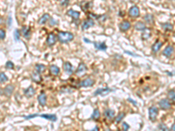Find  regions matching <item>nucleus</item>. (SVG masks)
I'll list each match as a JSON object with an SVG mask.
<instances>
[{
    "label": "nucleus",
    "mask_w": 175,
    "mask_h": 131,
    "mask_svg": "<svg viewBox=\"0 0 175 131\" xmlns=\"http://www.w3.org/2000/svg\"><path fill=\"white\" fill-rule=\"evenodd\" d=\"M58 39L60 43H68L74 39V34L69 32H60L58 33Z\"/></svg>",
    "instance_id": "1"
},
{
    "label": "nucleus",
    "mask_w": 175,
    "mask_h": 131,
    "mask_svg": "<svg viewBox=\"0 0 175 131\" xmlns=\"http://www.w3.org/2000/svg\"><path fill=\"white\" fill-rule=\"evenodd\" d=\"M158 115V108L155 106H152L149 108V119L152 121H155L157 119V116Z\"/></svg>",
    "instance_id": "2"
},
{
    "label": "nucleus",
    "mask_w": 175,
    "mask_h": 131,
    "mask_svg": "<svg viewBox=\"0 0 175 131\" xmlns=\"http://www.w3.org/2000/svg\"><path fill=\"white\" fill-rule=\"evenodd\" d=\"M158 106H159V108L162 110H168L171 108L172 104L171 102H170V100H167V99H162L158 102Z\"/></svg>",
    "instance_id": "3"
},
{
    "label": "nucleus",
    "mask_w": 175,
    "mask_h": 131,
    "mask_svg": "<svg viewBox=\"0 0 175 131\" xmlns=\"http://www.w3.org/2000/svg\"><path fill=\"white\" fill-rule=\"evenodd\" d=\"M57 39L58 37H56V35L54 33H49V35L47 36V39H46V44H47V46H53L54 45H55V43L57 42Z\"/></svg>",
    "instance_id": "4"
},
{
    "label": "nucleus",
    "mask_w": 175,
    "mask_h": 131,
    "mask_svg": "<svg viewBox=\"0 0 175 131\" xmlns=\"http://www.w3.org/2000/svg\"><path fill=\"white\" fill-rule=\"evenodd\" d=\"M95 84V81L91 78H87V79L83 80L80 82L79 86L82 87H92Z\"/></svg>",
    "instance_id": "5"
},
{
    "label": "nucleus",
    "mask_w": 175,
    "mask_h": 131,
    "mask_svg": "<svg viewBox=\"0 0 175 131\" xmlns=\"http://www.w3.org/2000/svg\"><path fill=\"white\" fill-rule=\"evenodd\" d=\"M111 89L109 87H104V88H98L94 93V95H101V96H106V95L111 92Z\"/></svg>",
    "instance_id": "6"
},
{
    "label": "nucleus",
    "mask_w": 175,
    "mask_h": 131,
    "mask_svg": "<svg viewBox=\"0 0 175 131\" xmlns=\"http://www.w3.org/2000/svg\"><path fill=\"white\" fill-rule=\"evenodd\" d=\"M63 69L67 74H72L74 73V66L70 62L67 61V62H64L63 64Z\"/></svg>",
    "instance_id": "7"
},
{
    "label": "nucleus",
    "mask_w": 175,
    "mask_h": 131,
    "mask_svg": "<svg viewBox=\"0 0 175 131\" xmlns=\"http://www.w3.org/2000/svg\"><path fill=\"white\" fill-rule=\"evenodd\" d=\"M88 70V67H87V66L85 65L83 62H81V63H80L79 66L77 67L76 71H75V73H76L77 75H82L83 73H85V72Z\"/></svg>",
    "instance_id": "8"
},
{
    "label": "nucleus",
    "mask_w": 175,
    "mask_h": 131,
    "mask_svg": "<svg viewBox=\"0 0 175 131\" xmlns=\"http://www.w3.org/2000/svg\"><path fill=\"white\" fill-rule=\"evenodd\" d=\"M140 12H139V8L137 6H132L129 10V15L132 17H137L139 16Z\"/></svg>",
    "instance_id": "9"
},
{
    "label": "nucleus",
    "mask_w": 175,
    "mask_h": 131,
    "mask_svg": "<svg viewBox=\"0 0 175 131\" xmlns=\"http://www.w3.org/2000/svg\"><path fill=\"white\" fill-rule=\"evenodd\" d=\"M94 24H95L94 20L91 19V18H88V19H86L82 23L81 28H82V30H88L89 29L90 27H92L93 25H94Z\"/></svg>",
    "instance_id": "10"
},
{
    "label": "nucleus",
    "mask_w": 175,
    "mask_h": 131,
    "mask_svg": "<svg viewBox=\"0 0 175 131\" xmlns=\"http://www.w3.org/2000/svg\"><path fill=\"white\" fill-rule=\"evenodd\" d=\"M31 78H32V80L36 83H39L42 81V77H41V75H40V73H39V72L36 71V70L32 73Z\"/></svg>",
    "instance_id": "11"
},
{
    "label": "nucleus",
    "mask_w": 175,
    "mask_h": 131,
    "mask_svg": "<svg viewBox=\"0 0 175 131\" xmlns=\"http://www.w3.org/2000/svg\"><path fill=\"white\" fill-rule=\"evenodd\" d=\"M24 93H25V95L27 97V98H31V97H33V95H35L36 91H35V88L33 87V86H30L28 88H26L25 91H24Z\"/></svg>",
    "instance_id": "12"
},
{
    "label": "nucleus",
    "mask_w": 175,
    "mask_h": 131,
    "mask_svg": "<svg viewBox=\"0 0 175 131\" xmlns=\"http://www.w3.org/2000/svg\"><path fill=\"white\" fill-rule=\"evenodd\" d=\"M38 101L39 103V105L42 107L46 106V95L44 92H41L40 95L38 96Z\"/></svg>",
    "instance_id": "13"
},
{
    "label": "nucleus",
    "mask_w": 175,
    "mask_h": 131,
    "mask_svg": "<svg viewBox=\"0 0 175 131\" xmlns=\"http://www.w3.org/2000/svg\"><path fill=\"white\" fill-rule=\"evenodd\" d=\"M104 116H105V118L107 120H112L115 117V111L108 108V109H106L104 111Z\"/></svg>",
    "instance_id": "14"
},
{
    "label": "nucleus",
    "mask_w": 175,
    "mask_h": 131,
    "mask_svg": "<svg viewBox=\"0 0 175 131\" xmlns=\"http://www.w3.org/2000/svg\"><path fill=\"white\" fill-rule=\"evenodd\" d=\"M119 28L122 32H126L131 28V23L129 21H123L122 23H120Z\"/></svg>",
    "instance_id": "15"
},
{
    "label": "nucleus",
    "mask_w": 175,
    "mask_h": 131,
    "mask_svg": "<svg viewBox=\"0 0 175 131\" xmlns=\"http://www.w3.org/2000/svg\"><path fill=\"white\" fill-rule=\"evenodd\" d=\"M13 91H14V86L13 85H8L4 87V95H5V96L10 97L12 95Z\"/></svg>",
    "instance_id": "16"
},
{
    "label": "nucleus",
    "mask_w": 175,
    "mask_h": 131,
    "mask_svg": "<svg viewBox=\"0 0 175 131\" xmlns=\"http://www.w3.org/2000/svg\"><path fill=\"white\" fill-rule=\"evenodd\" d=\"M162 46H163V43L160 42V41H156V42L152 45V51L154 52V53H156V52H158V51L160 50V48L162 47Z\"/></svg>",
    "instance_id": "17"
},
{
    "label": "nucleus",
    "mask_w": 175,
    "mask_h": 131,
    "mask_svg": "<svg viewBox=\"0 0 175 131\" xmlns=\"http://www.w3.org/2000/svg\"><path fill=\"white\" fill-rule=\"evenodd\" d=\"M49 71H50L51 74H53V75H54V76L59 75V73H60V68L55 65H51L50 67H49Z\"/></svg>",
    "instance_id": "18"
},
{
    "label": "nucleus",
    "mask_w": 175,
    "mask_h": 131,
    "mask_svg": "<svg viewBox=\"0 0 175 131\" xmlns=\"http://www.w3.org/2000/svg\"><path fill=\"white\" fill-rule=\"evenodd\" d=\"M21 33H22V35H23L25 38L29 39V38H30V35H31V29H30V27L23 26L21 29Z\"/></svg>",
    "instance_id": "19"
},
{
    "label": "nucleus",
    "mask_w": 175,
    "mask_h": 131,
    "mask_svg": "<svg viewBox=\"0 0 175 131\" xmlns=\"http://www.w3.org/2000/svg\"><path fill=\"white\" fill-rule=\"evenodd\" d=\"M67 14L68 16H70V17H72L74 19H75V20H77L80 17V12H76V11H74V10H68L67 12Z\"/></svg>",
    "instance_id": "20"
},
{
    "label": "nucleus",
    "mask_w": 175,
    "mask_h": 131,
    "mask_svg": "<svg viewBox=\"0 0 175 131\" xmlns=\"http://www.w3.org/2000/svg\"><path fill=\"white\" fill-rule=\"evenodd\" d=\"M94 46L97 50L100 51H106L107 50V46L105 43H100V42H95Z\"/></svg>",
    "instance_id": "21"
},
{
    "label": "nucleus",
    "mask_w": 175,
    "mask_h": 131,
    "mask_svg": "<svg viewBox=\"0 0 175 131\" xmlns=\"http://www.w3.org/2000/svg\"><path fill=\"white\" fill-rule=\"evenodd\" d=\"M173 47L172 46H168L163 51V55H165L166 57H170L173 54Z\"/></svg>",
    "instance_id": "22"
},
{
    "label": "nucleus",
    "mask_w": 175,
    "mask_h": 131,
    "mask_svg": "<svg viewBox=\"0 0 175 131\" xmlns=\"http://www.w3.org/2000/svg\"><path fill=\"white\" fill-rule=\"evenodd\" d=\"M39 116L42 118H45L46 120H49V121H57V117H56L55 115H49V114H43V115H39Z\"/></svg>",
    "instance_id": "23"
},
{
    "label": "nucleus",
    "mask_w": 175,
    "mask_h": 131,
    "mask_svg": "<svg viewBox=\"0 0 175 131\" xmlns=\"http://www.w3.org/2000/svg\"><path fill=\"white\" fill-rule=\"evenodd\" d=\"M134 28L136 30H137V31H144V30L146 28V26H145V25H144L143 22L138 21V22H137V23H135Z\"/></svg>",
    "instance_id": "24"
},
{
    "label": "nucleus",
    "mask_w": 175,
    "mask_h": 131,
    "mask_svg": "<svg viewBox=\"0 0 175 131\" xmlns=\"http://www.w3.org/2000/svg\"><path fill=\"white\" fill-rule=\"evenodd\" d=\"M49 19H50V16H49V14L46 13L39 19V25H45Z\"/></svg>",
    "instance_id": "25"
},
{
    "label": "nucleus",
    "mask_w": 175,
    "mask_h": 131,
    "mask_svg": "<svg viewBox=\"0 0 175 131\" xmlns=\"http://www.w3.org/2000/svg\"><path fill=\"white\" fill-rule=\"evenodd\" d=\"M151 31L150 29H147V28H145V29L143 31V33H142V39L143 40H146V39H148L149 38L151 37Z\"/></svg>",
    "instance_id": "26"
},
{
    "label": "nucleus",
    "mask_w": 175,
    "mask_h": 131,
    "mask_svg": "<svg viewBox=\"0 0 175 131\" xmlns=\"http://www.w3.org/2000/svg\"><path fill=\"white\" fill-rule=\"evenodd\" d=\"M100 116H101L100 111H99L98 108H96V109L94 110V112H93L92 117H91V118H92L93 120H95V121H97V120L100 118Z\"/></svg>",
    "instance_id": "27"
},
{
    "label": "nucleus",
    "mask_w": 175,
    "mask_h": 131,
    "mask_svg": "<svg viewBox=\"0 0 175 131\" xmlns=\"http://www.w3.org/2000/svg\"><path fill=\"white\" fill-rule=\"evenodd\" d=\"M35 70L41 73L46 70V66L43 65V64H37V65L35 66Z\"/></svg>",
    "instance_id": "28"
},
{
    "label": "nucleus",
    "mask_w": 175,
    "mask_h": 131,
    "mask_svg": "<svg viewBox=\"0 0 175 131\" xmlns=\"http://www.w3.org/2000/svg\"><path fill=\"white\" fill-rule=\"evenodd\" d=\"M124 116H125V114H124V113L121 112V113H119V114H118L116 116L115 121L117 122V123H119V122H121V121H123V119L124 118Z\"/></svg>",
    "instance_id": "29"
},
{
    "label": "nucleus",
    "mask_w": 175,
    "mask_h": 131,
    "mask_svg": "<svg viewBox=\"0 0 175 131\" xmlns=\"http://www.w3.org/2000/svg\"><path fill=\"white\" fill-rule=\"evenodd\" d=\"M144 21H146L148 24H151V23H153V16L152 14H146V15L144 16Z\"/></svg>",
    "instance_id": "30"
},
{
    "label": "nucleus",
    "mask_w": 175,
    "mask_h": 131,
    "mask_svg": "<svg viewBox=\"0 0 175 131\" xmlns=\"http://www.w3.org/2000/svg\"><path fill=\"white\" fill-rule=\"evenodd\" d=\"M162 27H163V29L165 30V31H172V30H173V25L170 23L162 24Z\"/></svg>",
    "instance_id": "31"
},
{
    "label": "nucleus",
    "mask_w": 175,
    "mask_h": 131,
    "mask_svg": "<svg viewBox=\"0 0 175 131\" xmlns=\"http://www.w3.org/2000/svg\"><path fill=\"white\" fill-rule=\"evenodd\" d=\"M167 97L170 100H175V91L174 90H170L167 93Z\"/></svg>",
    "instance_id": "32"
},
{
    "label": "nucleus",
    "mask_w": 175,
    "mask_h": 131,
    "mask_svg": "<svg viewBox=\"0 0 175 131\" xmlns=\"http://www.w3.org/2000/svg\"><path fill=\"white\" fill-rule=\"evenodd\" d=\"M7 81H8V77L5 75V73H4V72H1V73H0V82H1V84H3V83Z\"/></svg>",
    "instance_id": "33"
},
{
    "label": "nucleus",
    "mask_w": 175,
    "mask_h": 131,
    "mask_svg": "<svg viewBox=\"0 0 175 131\" xmlns=\"http://www.w3.org/2000/svg\"><path fill=\"white\" fill-rule=\"evenodd\" d=\"M5 67L7 68V69H13L14 68L13 62H12L11 60H8V61L5 63Z\"/></svg>",
    "instance_id": "34"
},
{
    "label": "nucleus",
    "mask_w": 175,
    "mask_h": 131,
    "mask_svg": "<svg viewBox=\"0 0 175 131\" xmlns=\"http://www.w3.org/2000/svg\"><path fill=\"white\" fill-rule=\"evenodd\" d=\"M19 39H20V32L18 29H16L15 31H14V39H15L16 41H19Z\"/></svg>",
    "instance_id": "35"
},
{
    "label": "nucleus",
    "mask_w": 175,
    "mask_h": 131,
    "mask_svg": "<svg viewBox=\"0 0 175 131\" xmlns=\"http://www.w3.org/2000/svg\"><path fill=\"white\" fill-rule=\"evenodd\" d=\"M158 129H160V130H169V129H168V128L163 123H160L159 125L158 126Z\"/></svg>",
    "instance_id": "36"
},
{
    "label": "nucleus",
    "mask_w": 175,
    "mask_h": 131,
    "mask_svg": "<svg viewBox=\"0 0 175 131\" xmlns=\"http://www.w3.org/2000/svg\"><path fill=\"white\" fill-rule=\"evenodd\" d=\"M4 38H5V32H4V30L1 29L0 30V39H1V40H4Z\"/></svg>",
    "instance_id": "37"
},
{
    "label": "nucleus",
    "mask_w": 175,
    "mask_h": 131,
    "mask_svg": "<svg viewBox=\"0 0 175 131\" xmlns=\"http://www.w3.org/2000/svg\"><path fill=\"white\" fill-rule=\"evenodd\" d=\"M122 128H123V130H128V129H130V125L129 124H127L126 122H123V126H122Z\"/></svg>",
    "instance_id": "38"
},
{
    "label": "nucleus",
    "mask_w": 175,
    "mask_h": 131,
    "mask_svg": "<svg viewBox=\"0 0 175 131\" xmlns=\"http://www.w3.org/2000/svg\"><path fill=\"white\" fill-rule=\"evenodd\" d=\"M37 116H39V114H33V115H31L25 116V119H26V120H29V119H32V118L37 117Z\"/></svg>",
    "instance_id": "39"
},
{
    "label": "nucleus",
    "mask_w": 175,
    "mask_h": 131,
    "mask_svg": "<svg viewBox=\"0 0 175 131\" xmlns=\"http://www.w3.org/2000/svg\"><path fill=\"white\" fill-rule=\"evenodd\" d=\"M60 3L61 5L63 6H66L68 4V3H69V0H60Z\"/></svg>",
    "instance_id": "40"
},
{
    "label": "nucleus",
    "mask_w": 175,
    "mask_h": 131,
    "mask_svg": "<svg viewBox=\"0 0 175 131\" xmlns=\"http://www.w3.org/2000/svg\"><path fill=\"white\" fill-rule=\"evenodd\" d=\"M56 24V21L54 19H53V18H50V25H54Z\"/></svg>",
    "instance_id": "41"
},
{
    "label": "nucleus",
    "mask_w": 175,
    "mask_h": 131,
    "mask_svg": "<svg viewBox=\"0 0 175 131\" xmlns=\"http://www.w3.org/2000/svg\"><path fill=\"white\" fill-rule=\"evenodd\" d=\"M128 100H129V101H131V103H132V104H134L135 106H137V103H136V102H135V100H131V99H128Z\"/></svg>",
    "instance_id": "42"
},
{
    "label": "nucleus",
    "mask_w": 175,
    "mask_h": 131,
    "mask_svg": "<svg viewBox=\"0 0 175 131\" xmlns=\"http://www.w3.org/2000/svg\"><path fill=\"white\" fill-rule=\"evenodd\" d=\"M11 24H12V17H9V18H8V26H10Z\"/></svg>",
    "instance_id": "43"
},
{
    "label": "nucleus",
    "mask_w": 175,
    "mask_h": 131,
    "mask_svg": "<svg viewBox=\"0 0 175 131\" xmlns=\"http://www.w3.org/2000/svg\"><path fill=\"white\" fill-rule=\"evenodd\" d=\"M125 52H126V53L127 54H129V55H131V56H137V55H135V54H133L132 52H128V51H125Z\"/></svg>",
    "instance_id": "44"
},
{
    "label": "nucleus",
    "mask_w": 175,
    "mask_h": 131,
    "mask_svg": "<svg viewBox=\"0 0 175 131\" xmlns=\"http://www.w3.org/2000/svg\"><path fill=\"white\" fill-rule=\"evenodd\" d=\"M171 129H172V130H174V131H175V123H174V124H173V126H172Z\"/></svg>",
    "instance_id": "45"
},
{
    "label": "nucleus",
    "mask_w": 175,
    "mask_h": 131,
    "mask_svg": "<svg viewBox=\"0 0 175 131\" xmlns=\"http://www.w3.org/2000/svg\"><path fill=\"white\" fill-rule=\"evenodd\" d=\"M84 39V41H85V42L90 43V41H89V40H88V39H86V38H84V39Z\"/></svg>",
    "instance_id": "46"
},
{
    "label": "nucleus",
    "mask_w": 175,
    "mask_h": 131,
    "mask_svg": "<svg viewBox=\"0 0 175 131\" xmlns=\"http://www.w3.org/2000/svg\"><path fill=\"white\" fill-rule=\"evenodd\" d=\"M98 129H99V128H98V127H96V128H95V129H93V130H98Z\"/></svg>",
    "instance_id": "47"
},
{
    "label": "nucleus",
    "mask_w": 175,
    "mask_h": 131,
    "mask_svg": "<svg viewBox=\"0 0 175 131\" xmlns=\"http://www.w3.org/2000/svg\"><path fill=\"white\" fill-rule=\"evenodd\" d=\"M172 1H174V0H172Z\"/></svg>",
    "instance_id": "48"
}]
</instances>
